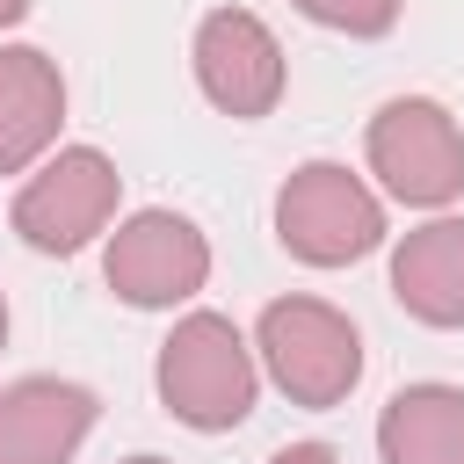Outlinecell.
<instances>
[{"label": "cell", "mask_w": 464, "mask_h": 464, "mask_svg": "<svg viewBox=\"0 0 464 464\" xmlns=\"http://www.w3.org/2000/svg\"><path fill=\"white\" fill-rule=\"evenodd\" d=\"M116 196H123V174L109 152L94 145H58L22 188H14V232L36 246V254H80L94 232H109L116 218Z\"/></svg>", "instance_id": "obj_5"}, {"label": "cell", "mask_w": 464, "mask_h": 464, "mask_svg": "<svg viewBox=\"0 0 464 464\" xmlns=\"http://www.w3.org/2000/svg\"><path fill=\"white\" fill-rule=\"evenodd\" d=\"M276 239L304 268H348L384 246V203L341 160H304L276 188Z\"/></svg>", "instance_id": "obj_3"}, {"label": "cell", "mask_w": 464, "mask_h": 464, "mask_svg": "<svg viewBox=\"0 0 464 464\" xmlns=\"http://www.w3.org/2000/svg\"><path fill=\"white\" fill-rule=\"evenodd\" d=\"M384 464H464V392L457 384H406L377 413Z\"/></svg>", "instance_id": "obj_11"}, {"label": "cell", "mask_w": 464, "mask_h": 464, "mask_svg": "<svg viewBox=\"0 0 464 464\" xmlns=\"http://www.w3.org/2000/svg\"><path fill=\"white\" fill-rule=\"evenodd\" d=\"M102 276L123 304L138 312H174L210 283V239L181 218V210H130L109 232Z\"/></svg>", "instance_id": "obj_6"}, {"label": "cell", "mask_w": 464, "mask_h": 464, "mask_svg": "<svg viewBox=\"0 0 464 464\" xmlns=\"http://www.w3.org/2000/svg\"><path fill=\"white\" fill-rule=\"evenodd\" d=\"M268 464H334V450H326V442H290V450H276Z\"/></svg>", "instance_id": "obj_13"}, {"label": "cell", "mask_w": 464, "mask_h": 464, "mask_svg": "<svg viewBox=\"0 0 464 464\" xmlns=\"http://www.w3.org/2000/svg\"><path fill=\"white\" fill-rule=\"evenodd\" d=\"M290 7L312 14L319 29H341V36H392L406 0H290Z\"/></svg>", "instance_id": "obj_12"}, {"label": "cell", "mask_w": 464, "mask_h": 464, "mask_svg": "<svg viewBox=\"0 0 464 464\" xmlns=\"http://www.w3.org/2000/svg\"><path fill=\"white\" fill-rule=\"evenodd\" d=\"M22 14H29V0H0V29H14Z\"/></svg>", "instance_id": "obj_14"}, {"label": "cell", "mask_w": 464, "mask_h": 464, "mask_svg": "<svg viewBox=\"0 0 464 464\" xmlns=\"http://www.w3.org/2000/svg\"><path fill=\"white\" fill-rule=\"evenodd\" d=\"M123 464H167V457H123Z\"/></svg>", "instance_id": "obj_16"}, {"label": "cell", "mask_w": 464, "mask_h": 464, "mask_svg": "<svg viewBox=\"0 0 464 464\" xmlns=\"http://www.w3.org/2000/svg\"><path fill=\"white\" fill-rule=\"evenodd\" d=\"M254 355L290 406H341L362 384V334L326 297H276L254 326Z\"/></svg>", "instance_id": "obj_2"}, {"label": "cell", "mask_w": 464, "mask_h": 464, "mask_svg": "<svg viewBox=\"0 0 464 464\" xmlns=\"http://www.w3.org/2000/svg\"><path fill=\"white\" fill-rule=\"evenodd\" d=\"M188 58H196L203 102H210L218 116H232V123H254V116H268V109L283 102V44H276V29H268L261 14H246V7H210V14L196 22Z\"/></svg>", "instance_id": "obj_7"}, {"label": "cell", "mask_w": 464, "mask_h": 464, "mask_svg": "<svg viewBox=\"0 0 464 464\" xmlns=\"http://www.w3.org/2000/svg\"><path fill=\"white\" fill-rule=\"evenodd\" d=\"M160 406L196 428V435H225L254 413V392H261V370H254V348L246 334L225 319V312H188L174 319V334L160 341Z\"/></svg>", "instance_id": "obj_1"}, {"label": "cell", "mask_w": 464, "mask_h": 464, "mask_svg": "<svg viewBox=\"0 0 464 464\" xmlns=\"http://www.w3.org/2000/svg\"><path fill=\"white\" fill-rule=\"evenodd\" d=\"M0 348H7V297H0Z\"/></svg>", "instance_id": "obj_15"}, {"label": "cell", "mask_w": 464, "mask_h": 464, "mask_svg": "<svg viewBox=\"0 0 464 464\" xmlns=\"http://www.w3.org/2000/svg\"><path fill=\"white\" fill-rule=\"evenodd\" d=\"M370 174L384 181V196H399L406 210H442L464 196V130L442 102L428 94H399L370 116Z\"/></svg>", "instance_id": "obj_4"}, {"label": "cell", "mask_w": 464, "mask_h": 464, "mask_svg": "<svg viewBox=\"0 0 464 464\" xmlns=\"http://www.w3.org/2000/svg\"><path fill=\"white\" fill-rule=\"evenodd\" d=\"M94 392L72 377H22L0 392V464H65L94 428Z\"/></svg>", "instance_id": "obj_8"}, {"label": "cell", "mask_w": 464, "mask_h": 464, "mask_svg": "<svg viewBox=\"0 0 464 464\" xmlns=\"http://www.w3.org/2000/svg\"><path fill=\"white\" fill-rule=\"evenodd\" d=\"M392 297L420 326H464V218H428L392 246Z\"/></svg>", "instance_id": "obj_10"}, {"label": "cell", "mask_w": 464, "mask_h": 464, "mask_svg": "<svg viewBox=\"0 0 464 464\" xmlns=\"http://www.w3.org/2000/svg\"><path fill=\"white\" fill-rule=\"evenodd\" d=\"M65 80L36 44H0V174L36 167L58 145Z\"/></svg>", "instance_id": "obj_9"}]
</instances>
